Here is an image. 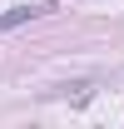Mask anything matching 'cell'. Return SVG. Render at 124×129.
I'll return each instance as SVG.
<instances>
[{
    "label": "cell",
    "mask_w": 124,
    "mask_h": 129,
    "mask_svg": "<svg viewBox=\"0 0 124 129\" xmlns=\"http://www.w3.org/2000/svg\"><path fill=\"white\" fill-rule=\"evenodd\" d=\"M30 15H40V5H15V10H5V15H0V30H15V25H25Z\"/></svg>",
    "instance_id": "1"
}]
</instances>
